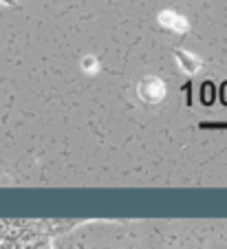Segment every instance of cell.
Wrapping results in <instances>:
<instances>
[{"mask_svg":"<svg viewBox=\"0 0 227 249\" xmlns=\"http://www.w3.org/2000/svg\"><path fill=\"white\" fill-rule=\"evenodd\" d=\"M137 90H139V97L146 104H152V106L166 97V84H163L159 77H143V80L139 82Z\"/></svg>","mask_w":227,"mask_h":249,"instance_id":"6da1fadb","label":"cell"},{"mask_svg":"<svg viewBox=\"0 0 227 249\" xmlns=\"http://www.w3.org/2000/svg\"><path fill=\"white\" fill-rule=\"evenodd\" d=\"M0 249H35L34 243L27 238L24 231H18V230H2L0 227Z\"/></svg>","mask_w":227,"mask_h":249,"instance_id":"7a4b0ae2","label":"cell"},{"mask_svg":"<svg viewBox=\"0 0 227 249\" xmlns=\"http://www.w3.org/2000/svg\"><path fill=\"white\" fill-rule=\"evenodd\" d=\"M161 22L166 24L168 29L176 31V33H183L185 29H188V22H185V20L181 18V16L172 14V11H163V14H161Z\"/></svg>","mask_w":227,"mask_h":249,"instance_id":"3957f363","label":"cell"},{"mask_svg":"<svg viewBox=\"0 0 227 249\" xmlns=\"http://www.w3.org/2000/svg\"><path fill=\"white\" fill-rule=\"evenodd\" d=\"M176 57H179L181 62V69L185 71V73H196V71L201 69V60H196L194 55H190V53H183V51H175Z\"/></svg>","mask_w":227,"mask_h":249,"instance_id":"277c9868","label":"cell"},{"mask_svg":"<svg viewBox=\"0 0 227 249\" xmlns=\"http://www.w3.org/2000/svg\"><path fill=\"white\" fill-rule=\"evenodd\" d=\"M2 5H11V7H16V0H0Z\"/></svg>","mask_w":227,"mask_h":249,"instance_id":"5b68a950","label":"cell"}]
</instances>
